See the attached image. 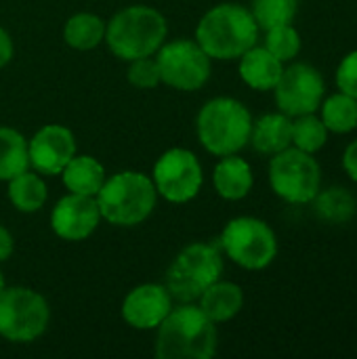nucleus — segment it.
Here are the masks:
<instances>
[{"label":"nucleus","mask_w":357,"mask_h":359,"mask_svg":"<svg viewBox=\"0 0 357 359\" xmlns=\"http://www.w3.org/2000/svg\"><path fill=\"white\" fill-rule=\"evenodd\" d=\"M269 185L288 204H311L322 189V166L314 154L286 147L269 160Z\"/></svg>","instance_id":"nucleus-8"},{"label":"nucleus","mask_w":357,"mask_h":359,"mask_svg":"<svg viewBox=\"0 0 357 359\" xmlns=\"http://www.w3.org/2000/svg\"><path fill=\"white\" fill-rule=\"evenodd\" d=\"M50 320L48 303L32 288L13 286L0 292V337L13 343L38 339Z\"/></svg>","instance_id":"nucleus-9"},{"label":"nucleus","mask_w":357,"mask_h":359,"mask_svg":"<svg viewBox=\"0 0 357 359\" xmlns=\"http://www.w3.org/2000/svg\"><path fill=\"white\" fill-rule=\"evenodd\" d=\"M219 248L242 269L261 271L276 261L280 246L276 231L263 219L236 217L225 225Z\"/></svg>","instance_id":"nucleus-7"},{"label":"nucleus","mask_w":357,"mask_h":359,"mask_svg":"<svg viewBox=\"0 0 357 359\" xmlns=\"http://www.w3.org/2000/svg\"><path fill=\"white\" fill-rule=\"evenodd\" d=\"M250 13L261 29H271L295 21L299 0H252Z\"/></svg>","instance_id":"nucleus-27"},{"label":"nucleus","mask_w":357,"mask_h":359,"mask_svg":"<svg viewBox=\"0 0 357 359\" xmlns=\"http://www.w3.org/2000/svg\"><path fill=\"white\" fill-rule=\"evenodd\" d=\"M248 143H252V147L265 156H274L290 147L292 145V118L282 111H274V114L261 116L259 120H252Z\"/></svg>","instance_id":"nucleus-18"},{"label":"nucleus","mask_w":357,"mask_h":359,"mask_svg":"<svg viewBox=\"0 0 357 359\" xmlns=\"http://www.w3.org/2000/svg\"><path fill=\"white\" fill-rule=\"evenodd\" d=\"M63 185L72 194L82 196H97L101 185L105 183V168L103 164L93 156H74L65 168L61 170Z\"/></svg>","instance_id":"nucleus-20"},{"label":"nucleus","mask_w":357,"mask_h":359,"mask_svg":"<svg viewBox=\"0 0 357 359\" xmlns=\"http://www.w3.org/2000/svg\"><path fill=\"white\" fill-rule=\"evenodd\" d=\"M318 111L332 135H349L357 128V99L341 90L324 97Z\"/></svg>","instance_id":"nucleus-22"},{"label":"nucleus","mask_w":357,"mask_h":359,"mask_svg":"<svg viewBox=\"0 0 357 359\" xmlns=\"http://www.w3.org/2000/svg\"><path fill=\"white\" fill-rule=\"evenodd\" d=\"M328 135L330 133L322 122V118L318 116V111L292 118V147L301 151L316 156L328 143Z\"/></svg>","instance_id":"nucleus-26"},{"label":"nucleus","mask_w":357,"mask_h":359,"mask_svg":"<svg viewBox=\"0 0 357 359\" xmlns=\"http://www.w3.org/2000/svg\"><path fill=\"white\" fill-rule=\"evenodd\" d=\"M151 181L156 185V191L164 200L173 204H183L200 194L204 175L198 158L191 151L173 147L158 158Z\"/></svg>","instance_id":"nucleus-12"},{"label":"nucleus","mask_w":357,"mask_h":359,"mask_svg":"<svg viewBox=\"0 0 357 359\" xmlns=\"http://www.w3.org/2000/svg\"><path fill=\"white\" fill-rule=\"evenodd\" d=\"M335 82H337V90L357 99V48L349 50L339 61L335 72Z\"/></svg>","instance_id":"nucleus-30"},{"label":"nucleus","mask_w":357,"mask_h":359,"mask_svg":"<svg viewBox=\"0 0 357 359\" xmlns=\"http://www.w3.org/2000/svg\"><path fill=\"white\" fill-rule=\"evenodd\" d=\"M263 46L274 57H278L282 63H290L301 53L303 40H301L299 29L292 23H286V25H278V27L265 29V44Z\"/></svg>","instance_id":"nucleus-28"},{"label":"nucleus","mask_w":357,"mask_h":359,"mask_svg":"<svg viewBox=\"0 0 357 359\" xmlns=\"http://www.w3.org/2000/svg\"><path fill=\"white\" fill-rule=\"evenodd\" d=\"M8 200L21 212H36L46 202V185L40 175L23 170L8 179Z\"/></svg>","instance_id":"nucleus-24"},{"label":"nucleus","mask_w":357,"mask_h":359,"mask_svg":"<svg viewBox=\"0 0 357 359\" xmlns=\"http://www.w3.org/2000/svg\"><path fill=\"white\" fill-rule=\"evenodd\" d=\"M223 273V255L219 244L196 242L185 246L166 273V290L181 303H194Z\"/></svg>","instance_id":"nucleus-6"},{"label":"nucleus","mask_w":357,"mask_h":359,"mask_svg":"<svg viewBox=\"0 0 357 359\" xmlns=\"http://www.w3.org/2000/svg\"><path fill=\"white\" fill-rule=\"evenodd\" d=\"M4 290V276H2V271H0V292Z\"/></svg>","instance_id":"nucleus-34"},{"label":"nucleus","mask_w":357,"mask_h":359,"mask_svg":"<svg viewBox=\"0 0 357 359\" xmlns=\"http://www.w3.org/2000/svg\"><path fill=\"white\" fill-rule=\"evenodd\" d=\"M29 168L25 137L8 126H0V181H8L15 175Z\"/></svg>","instance_id":"nucleus-25"},{"label":"nucleus","mask_w":357,"mask_h":359,"mask_svg":"<svg viewBox=\"0 0 357 359\" xmlns=\"http://www.w3.org/2000/svg\"><path fill=\"white\" fill-rule=\"evenodd\" d=\"M343 170L347 172V177L357 183V139H353L347 147H345V151H343Z\"/></svg>","instance_id":"nucleus-31"},{"label":"nucleus","mask_w":357,"mask_h":359,"mask_svg":"<svg viewBox=\"0 0 357 359\" xmlns=\"http://www.w3.org/2000/svg\"><path fill=\"white\" fill-rule=\"evenodd\" d=\"M173 309V297L166 286L141 284L133 288L122 303V318L135 330H154Z\"/></svg>","instance_id":"nucleus-15"},{"label":"nucleus","mask_w":357,"mask_h":359,"mask_svg":"<svg viewBox=\"0 0 357 359\" xmlns=\"http://www.w3.org/2000/svg\"><path fill=\"white\" fill-rule=\"evenodd\" d=\"M105 21L93 13H78L63 25V40L78 50H90L105 40Z\"/></svg>","instance_id":"nucleus-23"},{"label":"nucleus","mask_w":357,"mask_h":359,"mask_svg":"<svg viewBox=\"0 0 357 359\" xmlns=\"http://www.w3.org/2000/svg\"><path fill=\"white\" fill-rule=\"evenodd\" d=\"M128 82L137 88H156L162 82L158 61L149 57L133 59L128 67Z\"/></svg>","instance_id":"nucleus-29"},{"label":"nucleus","mask_w":357,"mask_h":359,"mask_svg":"<svg viewBox=\"0 0 357 359\" xmlns=\"http://www.w3.org/2000/svg\"><path fill=\"white\" fill-rule=\"evenodd\" d=\"M196 130L202 147L213 156H231L250 141L252 116L244 103L231 97L210 99L198 114Z\"/></svg>","instance_id":"nucleus-5"},{"label":"nucleus","mask_w":357,"mask_h":359,"mask_svg":"<svg viewBox=\"0 0 357 359\" xmlns=\"http://www.w3.org/2000/svg\"><path fill=\"white\" fill-rule=\"evenodd\" d=\"M274 97L278 109L290 118L316 114L326 97V80L322 72L309 63H290L274 86Z\"/></svg>","instance_id":"nucleus-11"},{"label":"nucleus","mask_w":357,"mask_h":359,"mask_svg":"<svg viewBox=\"0 0 357 359\" xmlns=\"http://www.w3.org/2000/svg\"><path fill=\"white\" fill-rule=\"evenodd\" d=\"M244 307V292L234 282L217 280L200 294V309L215 322H229L234 320Z\"/></svg>","instance_id":"nucleus-19"},{"label":"nucleus","mask_w":357,"mask_h":359,"mask_svg":"<svg viewBox=\"0 0 357 359\" xmlns=\"http://www.w3.org/2000/svg\"><path fill=\"white\" fill-rule=\"evenodd\" d=\"M217 326L200 305L183 303L158 326L156 355L160 359H210L217 353Z\"/></svg>","instance_id":"nucleus-2"},{"label":"nucleus","mask_w":357,"mask_h":359,"mask_svg":"<svg viewBox=\"0 0 357 359\" xmlns=\"http://www.w3.org/2000/svg\"><path fill=\"white\" fill-rule=\"evenodd\" d=\"M238 72L244 84H248L250 88L274 90V86L278 84L284 72V63L278 57H274L265 46L255 44L240 57Z\"/></svg>","instance_id":"nucleus-17"},{"label":"nucleus","mask_w":357,"mask_h":359,"mask_svg":"<svg viewBox=\"0 0 357 359\" xmlns=\"http://www.w3.org/2000/svg\"><path fill=\"white\" fill-rule=\"evenodd\" d=\"M99 221H101V212L95 196H82L72 191L55 204L50 215L53 231L67 242L86 240L97 229Z\"/></svg>","instance_id":"nucleus-14"},{"label":"nucleus","mask_w":357,"mask_h":359,"mask_svg":"<svg viewBox=\"0 0 357 359\" xmlns=\"http://www.w3.org/2000/svg\"><path fill=\"white\" fill-rule=\"evenodd\" d=\"M166 40V19L151 6H126L105 25V42L109 50L124 59H141L154 55Z\"/></svg>","instance_id":"nucleus-4"},{"label":"nucleus","mask_w":357,"mask_h":359,"mask_svg":"<svg viewBox=\"0 0 357 359\" xmlns=\"http://www.w3.org/2000/svg\"><path fill=\"white\" fill-rule=\"evenodd\" d=\"M162 82L179 90H198L210 78V57L196 40H173L158 48Z\"/></svg>","instance_id":"nucleus-10"},{"label":"nucleus","mask_w":357,"mask_h":359,"mask_svg":"<svg viewBox=\"0 0 357 359\" xmlns=\"http://www.w3.org/2000/svg\"><path fill=\"white\" fill-rule=\"evenodd\" d=\"M259 23L250 8L223 2L213 6L196 27V42L210 59L231 61L240 59L259 40Z\"/></svg>","instance_id":"nucleus-1"},{"label":"nucleus","mask_w":357,"mask_h":359,"mask_svg":"<svg viewBox=\"0 0 357 359\" xmlns=\"http://www.w3.org/2000/svg\"><path fill=\"white\" fill-rule=\"evenodd\" d=\"M13 57V40L6 29L0 27V67H4Z\"/></svg>","instance_id":"nucleus-32"},{"label":"nucleus","mask_w":357,"mask_h":359,"mask_svg":"<svg viewBox=\"0 0 357 359\" xmlns=\"http://www.w3.org/2000/svg\"><path fill=\"white\" fill-rule=\"evenodd\" d=\"M76 156V139L74 133L61 124H46L32 141H27V158L29 166L38 175H61L65 164Z\"/></svg>","instance_id":"nucleus-13"},{"label":"nucleus","mask_w":357,"mask_h":359,"mask_svg":"<svg viewBox=\"0 0 357 359\" xmlns=\"http://www.w3.org/2000/svg\"><path fill=\"white\" fill-rule=\"evenodd\" d=\"M95 200L101 219L112 225L133 227L143 223L154 212L158 191L147 175L124 170L105 179Z\"/></svg>","instance_id":"nucleus-3"},{"label":"nucleus","mask_w":357,"mask_h":359,"mask_svg":"<svg viewBox=\"0 0 357 359\" xmlns=\"http://www.w3.org/2000/svg\"><path fill=\"white\" fill-rule=\"evenodd\" d=\"M311 204H314L316 215L330 225H345L357 212L356 196L347 187H341V185L320 189Z\"/></svg>","instance_id":"nucleus-21"},{"label":"nucleus","mask_w":357,"mask_h":359,"mask_svg":"<svg viewBox=\"0 0 357 359\" xmlns=\"http://www.w3.org/2000/svg\"><path fill=\"white\" fill-rule=\"evenodd\" d=\"M13 248H15V244H13V236L8 233V229H6V227H2V225H0V263H4L6 259H11Z\"/></svg>","instance_id":"nucleus-33"},{"label":"nucleus","mask_w":357,"mask_h":359,"mask_svg":"<svg viewBox=\"0 0 357 359\" xmlns=\"http://www.w3.org/2000/svg\"><path fill=\"white\" fill-rule=\"evenodd\" d=\"M213 185H215V191L223 200L238 202L250 194L255 185V175H252L250 164L244 158H240L238 154H231V156H223L219 164L215 166Z\"/></svg>","instance_id":"nucleus-16"}]
</instances>
